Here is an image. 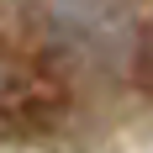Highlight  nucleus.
Segmentation results:
<instances>
[{
    "label": "nucleus",
    "instance_id": "1",
    "mask_svg": "<svg viewBox=\"0 0 153 153\" xmlns=\"http://www.w3.org/2000/svg\"><path fill=\"white\" fill-rule=\"evenodd\" d=\"M53 16H58V27L85 42L95 58H106L116 48H127V16L111 5V0H53Z\"/></svg>",
    "mask_w": 153,
    "mask_h": 153
}]
</instances>
